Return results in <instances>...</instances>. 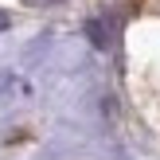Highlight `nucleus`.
<instances>
[{
	"instance_id": "2",
	"label": "nucleus",
	"mask_w": 160,
	"mask_h": 160,
	"mask_svg": "<svg viewBox=\"0 0 160 160\" xmlns=\"http://www.w3.org/2000/svg\"><path fill=\"white\" fill-rule=\"evenodd\" d=\"M148 16H156V20H160V8H156V12H148Z\"/></svg>"
},
{
	"instance_id": "1",
	"label": "nucleus",
	"mask_w": 160,
	"mask_h": 160,
	"mask_svg": "<svg viewBox=\"0 0 160 160\" xmlns=\"http://www.w3.org/2000/svg\"><path fill=\"white\" fill-rule=\"evenodd\" d=\"M28 4H59V0H28Z\"/></svg>"
},
{
	"instance_id": "3",
	"label": "nucleus",
	"mask_w": 160,
	"mask_h": 160,
	"mask_svg": "<svg viewBox=\"0 0 160 160\" xmlns=\"http://www.w3.org/2000/svg\"><path fill=\"white\" fill-rule=\"evenodd\" d=\"M0 28H4V16H0Z\"/></svg>"
}]
</instances>
